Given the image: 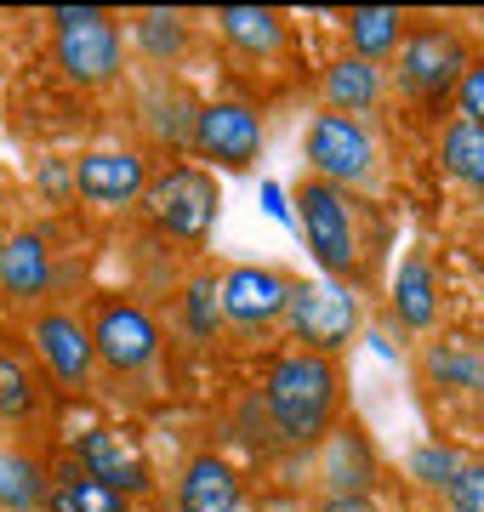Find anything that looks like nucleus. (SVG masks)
Listing matches in <instances>:
<instances>
[{"instance_id": "1", "label": "nucleus", "mask_w": 484, "mask_h": 512, "mask_svg": "<svg viewBox=\"0 0 484 512\" xmlns=\"http://www.w3.org/2000/svg\"><path fill=\"white\" fill-rule=\"evenodd\" d=\"M336 393H342V376L325 353H280L268 365V382H262V404H268V421L285 444H314L331 433L336 416Z\"/></svg>"}, {"instance_id": "2", "label": "nucleus", "mask_w": 484, "mask_h": 512, "mask_svg": "<svg viewBox=\"0 0 484 512\" xmlns=\"http://www.w3.org/2000/svg\"><path fill=\"white\" fill-rule=\"evenodd\" d=\"M52 46H57V69L75 86H109L120 74V23L97 6H57Z\"/></svg>"}, {"instance_id": "3", "label": "nucleus", "mask_w": 484, "mask_h": 512, "mask_svg": "<svg viewBox=\"0 0 484 512\" xmlns=\"http://www.w3.org/2000/svg\"><path fill=\"white\" fill-rule=\"evenodd\" d=\"M143 200H149V217L160 222L171 239L205 245L223 194H217V177H211V171H200V165H171V171H160V177L143 188Z\"/></svg>"}, {"instance_id": "4", "label": "nucleus", "mask_w": 484, "mask_h": 512, "mask_svg": "<svg viewBox=\"0 0 484 512\" xmlns=\"http://www.w3.org/2000/svg\"><path fill=\"white\" fill-rule=\"evenodd\" d=\"M285 325L297 342H308V353H325L331 359L336 348H348L359 330V296L336 279H319V285H291L285 291Z\"/></svg>"}, {"instance_id": "5", "label": "nucleus", "mask_w": 484, "mask_h": 512, "mask_svg": "<svg viewBox=\"0 0 484 512\" xmlns=\"http://www.w3.org/2000/svg\"><path fill=\"white\" fill-rule=\"evenodd\" d=\"M297 222H302V239H308V251H314V262L325 268L331 279L354 274L359 262V239H354V205H348V194L331 183H302L297 188Z\"/></svg>"}, {"instance_id": "6", "label": "nucleus", "mask_w": 484, "mask_h": 512, "mask_svg": "<svg viewBox=\"0 0 484 512\" xmlns=\"http://www.w3.org/2000/svg\"><path fill=\"white\" fill-rule=\"evenodd\" d=\"M308 165H314L319 183H365L376 165V143L365 120H348V114H319L308 126Z\"/></svg>"}, {"instance_id": "7", "label": "nucleus", "mask_w": 484, "mask_h": 512, "mask_svg": "<svg viewBox=\"0 0 484 512\" xmlns=\"http://www.w3.org/2000/svg\"><path fill=\"white\" fill-rule=\"evenodd\" d=\"M188 143L223 171H251V160L262 154V120L245 103H205L188 126Z\"/></svg>"}, {"instance_id": "8", "label": "nucleus", "mask_w": 484, "mask_h": 512, "mask_svg": "<svg viewBox=\"0 0 484 512\" xmlns=\"http://www.w3.org/2000/svg\"><path fill=\"white\" fill-rule=\"evenodd\" d=\"M467 69V46L456 29H416L399 46V86L410 97H445Z\"/></svg>"}, {"instance_id": "9", "label": "nucleus", "mask_w": 484, "mask_h": 512, "mask_svg": "<svg viewBox=\"0 0 484 512\" xmlns=\"http://www.w3.org/2000/svg\"><path fill=\"white\" fill-rule=\"evenodd\" d=\"M92 353L114 370V376H137V370H149L154 359H160V325H154L137 302H114V308L97 313Z\"/></svg>"}, {"instance_id": "10", "label": "nucleus", "mask_w": 484, "mask_h": 512, "mask_svg": "<svg viewBox=\"0 0 484 512\" xmlns=\"http://www.w3.org/2000/svg\"><path fill=\"white\" fill-rule=\"evenodd\" d=\"M80 467H86V478L109 484L114 495L149 490V456H143V444L131 439L126 427H92L80 439Z\"/></svg>"}, {"instance_id": "11", "label": "nucleus", "mask_w": 484, "mask_h": 512, "mask_svg": "<svg viewBox=\"0 0 484 512\" xmlns=\"http://www.w3.org/2000/svg\"><path fill=\"white\" fill-rule=\"evenodd\" d=\"M285 285L274 268H257V262H240V268H228L223 285H217V302H223V319L228 325H245V330H262L285 319Z\"/></svg>"}, {"instance_id": "12", "label": "nucleus", "mask_w": 484, "mask_h": 512, "mask_svg": "<svg viewBox=\"0 0 484 512\" xmlns=\"http://www.w3.org/2000/svg\"><path fill=\"white\" fill-rule=\"evenodd\" d=\"M143 188H149V165H143V154H131V148H97V154H80L75 160V194L92 205L120 211Z\"/></svg>"}, {"instance_id": "13", "label": "nucleus", "mask_w": 484, "mask_h": 512, "mask_svg": "<svg viewBox=\"0 0 484 512\" xmlns=\"http://www.w3.org/2000/svg\"><path fill=\"white\" fill-rule=\"evenodd\" d=\"M319 478L331 501H348V495H371L376 484V450L359 427H331L325 444H319Z\"/></svg>"}, {"instance_id": "14", "label": "nucleus", "mask_w": 484, "mask_h": 512, "mask_svg": "<svg viewBox=\"0 0 484 512\" xmlns=\"http://www.w3.org/2000/svg\"><path fill=\"white\" fill-rule=\"evenodd\" d=\"M35 342H40V353H46V365H52L57 382L86 387L97 353H92V330L80 325V319H69V313H40L35 319Z\"/></svg>"}, {"instance_id": "15", "label": "nucleus", "mask_w": 484, "mask_h": 512, "mask_svg": "<svg viewBox=\"0 0 484 512\" xmlns=\"http://www.w3.org/2000/svg\"><path fill=\"white\" fill-rule=\"evenodd\" d=\"M245 507V490H240V473L228 467L223 456H194L183 467V484H177V512H240Z\"/></svg>"}, {"instance_id": "16", "label": "nucleus", "mask_w": 484, "mask_h": 512, "mask_svg": "<svg viewBox=\"0 0 484 512\" xmlns=\"http://www.w3.org/2000/svg\"><path fill=\"white\" fill-rule=\"evenodd\" d=\"M52 285V251H46V239L35 228H23V234H6V256H0V291L12 296V302H35L46 296Z\"/></svg>"}, {"instance_id": "17", "label": "nucleus", "mask_w": 484, "mask_h": 512, "mask_svg": "<svg viewBox=\"0 0 484 512\" xmlns=\"http://www.w3.org/2000/svg\"><path fill=\"white\" fill-rule=\"evenodd\" d=\"M325 103H331V114H348V120L371 114L382 103V69L365 57H336L325 69Z\"/></svg>"}, {"instance_id": "18", "label": "nucleus", "mask_w": 484, "mask_h": 512, "mask_svg": "<svg viewBox=\"0 0 484 512\" xmlns=\"http://www.w3.org/2000/svg\"><path fill=\"white\" fill-rule=\"evenodd\" d=\"M217 29H223V40L245 57H274L285 46V18L268 12V6H223V12H217Z\"/></svg>"}, {"instance_id": "19", "label": "nucleus", "mask_w": 484, "mask_h": 512, "mask_svg": "<svg viewBox=\"0 0 484 512\" xmlns=\"http://www.w3.org/2000/svg\"><path fill=\"white\" fill-rule=\"evenodd\" d=\"M433 313H439V285H433V268L428 256L410 251L399 262V274H393V319L405 330H428Z\"/></svg>"}, {"instance_id": "20", "label": "nucleus", "mask_w": 484, "mask_h": 512, "mask_svg": "<svg viewBox=\"0 0 484 512\" xmlns=\"http://www.w3.org/2000/svg\"><path fill=\"white\" fill-rule=\"evenodd\" d=\"M46 467L23 450H0V507L6 512H35L46 507Z\"/></svg>"}, {"instance_id": "21", "label": "nucleus", "mask_w": 484, "mask_h": 512, "mask_svg": "<svg viewBox=\"0 0 484 512\" xmlns=\"http://www.w3.org/2000/svg\"><path fill=\"white\" fill-rule=\"evenodd\" d=\"M439 154H445V171L456 177V183L484 188V131H479V126H467V120H450V126H445V143H439Z\"/></svg>"}, {"instance_id": "22", "label": "nucleus", "mask_w": 484, "mask_h": 512, "mask_svg": "<svg viewBox=\"0 0 484 512\" xmlns=\"http://www.w3.org/2000/svg\"><path fill=\"white\" fill-rule=\"evenodd\" d=\"M348 40H354V57H365V63L388 57L399 46V12L393 6H359L348 18Z\"/></svg>"}, {"instance_id": "23", "label": "nucleus", "mask_w": 484, "mask_h": 512, "mask_svg": "<svg viewBox=\"0 0 484 512\" xmlns=\"http://www.w3.org/2000/svg\"><path fill=\"white\" fill-rule=\"evenodd\" d=\"M131 40H137V52H149L154 63H171V57L188 46V29L177 12H143V18L131 23Z\"/></svg>"}, {"instance_id": "24", "label": "nucleus", "mask_w": 484, "mask_h": 512, "mask_svg": "<svg viewBox=\"0 0 484 512\" xmlns=\"http://www.w3.org/2000/svg\"><path fill=\"white\" fill-rule=\"evenodd\" d=\"M46 507L52 512H126V495H114L97 478H69L63 490L46 495Z\"/></svg>"}, {"instance_id": "25", "label": "nucleus", "mask_w": 484, "mask_h": 512, "mask_svg": "<svg viewBox=\"0 0 484 512\" xmlns=\"http://www.w3.org/2000/svg\"><path fill=\"white\" fill-rule=\"evenodd\" d=\"M183 325L194 330V336H217V325H223V302H217V279H211V274L188 279V291H183Z\"/></svg>"}, {"instance_id": "26", "label": "nucleus", "mask_w": 484, "mask_h": 512, "mask_svg": "<svg viewBox=\"0 0 484 512\" xmlns=\"http://www.w3.org/2000/svg\"><path fill=\"white\" fill-rule=\"evenodd\" d=\"M29 410H35V382H29V370H23V359L0 353V416L23 421Z\"/></svg>"}, {"instance_id": "27", "label": "nucleus", "mask_w": 484, "mask_h": 512, "mask_svg": "<svg viewBox=\"0 0 484 512\" xmlns=\"http://www.w3.org/2000/svg\"><path fill=\"white\" fill-rule=\"evenodd\" d=\"M428 370L445 387H473V393L484 387V359H473L467 348H433L428 353Z\"/></svg>"}, {"instance_id": "28", "label": "nucleus", "mask_w": 484, "mask_h": 512, "mask_svg": "<svg viewBox=\"0 0 484 512\" xmlns=\"http://www.w3.org/2000/svg\"><path fill=\"white\" fill-rule=\"evenodd\" d=\"M462 473V456L445 450V444H428V450H416L410 456V478L416 484H428V490H450V478Z\"/></svg>"}, {"instance_id": "29", "label": "nucleus", "mask_w": 484, "mask_h": 512, "mask_svg": "<svg viewBox=\"0 0 484 512\" xmlns=\"http://www.w3.org/2000/svg\"><path fill=\"white\" fill-rule=\"evenodd\" d=\"M450 512H484V461H462V473L450 478L445 490Z\"/></svg>"}, {"instance_id": "30", "label": "nucleus", "mask_w": 484, "mask_h": 512, "mask_svg": "<svg viewBox=\"0 0 484 512\" xmlns=\"http://www.w3.org/2000/svg\"><path fill=\"white\" fill-rule=\"evenodd\" d=\"M456 103H462L456 120H467V126L484 131V63H467L462 69V80H456Z\"/></svg>"}, {"instance_id": "31", "label": "nucleus", "mask_w": 484, "mask_h": 512, "mask_svg": "<svg viewBox=\"0 0 484 512\" xmlns=\"http://www.w3.org/2000/svg\"><path fill=\"white\" fill-rule=\"evenodd\" d=\"M319 512H376V501L371 495H348V501H331V495H325V507Z\"/></svg>"}, {"instance_id": "32", "label": "nucleus", "mask_w": 484, "mask_h": 512, "mask_svg": "<svg viewBox=\"0 0 484 512\" xmlns=\"http://www.w3.org/2000/svg\"><path fill=\"white\" fill-rule=\"evenodd\" d=\"M0 256H6V228H0Z\"/></svg>"}, {"instance_id": "33", "label": "nucleus", "mask_w": 484, "mask_h": 512, "mask_svg": "<svg viewBox=\"0 0 484 512\" xmlns=\"http://www.w3.org/2000/svg\"><path fill=\"white\" fill-rule=\"evenodd\" d=\"M428 512H439V507H428Z\"/></svg>"}]
</instances>
